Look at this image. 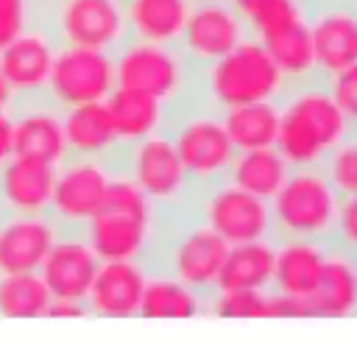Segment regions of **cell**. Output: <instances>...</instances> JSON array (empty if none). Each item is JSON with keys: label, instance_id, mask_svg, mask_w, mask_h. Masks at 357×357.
Returning <instances> with one entry per match:
<instances>
[{"label": "cell", "instance_id": "cell-32", "mask_svg": "<svg viewBox=\"0 0 357 357\" xmlns=\"http://www.w3.org/2000/svg\"><path fill=\"white\" fill-rule=\"evenodd\" d=\"M324 176L340 198L357 195V131H349L321 162Z\"/></svg>", "mask_w": 357, "mask_h": 357}, {"label": "cell", "instance_id": "cell-28", "mask_svg": "<svg viewBox=\"0 0 357 357\" xmlns=\"http://www.w3.org/2000/svg\"><path fill=\"white\" fill-rule=\"evenodd\" d=\"M139 315L145 318H192V315H206V298H201L195 290L181 284L178 279L162 273V271H148L142 301H139Z\"/></svg>", "mask_w": 357, "mask_h": 357}, {"label": "cell", "instance_id": "cell-9", "mask_svg": "<svg viewBox=\"0 0 357 357\" xmlns=\"http://www.w3.org/2000/svg\"><path fill=\"white\" fill-rule=\"evenodd\" d=\"M117 86L114 81V56L95 47L59 45L53 67L45 84V95L64 112L81 103L106 100Z\"/></svg>", "mask_w": 357, "mask_h": 357}, {"label": "cell", "instance_id": "cell-23", "mask_svg": "<svg viewBox=\"0 0 357 357\" xmlns=\"http://www.w3.org/2000/svg\"><path fill=\"white\" fill-rule=\"evenodd\" d=\"M307 310L312 318L357 315V273H354V257L351 254L329 245L318 287L307 298Z\"/></svg>", "mask_w": 357, "mask_h": 357}, {"label": "cell", "instance_id": "cell-27", "mask_svg": "<svg viewBox=\"0 0 357 357\" xmlns=\"http://www.w3.org/2000/svg\"><path fill=\"white\" fill-rule=\"evenodd\" d=\"M290 170L293 167L276 151V145H268V148H254V151H237L226 181L237 184L240 190L251 195L271 201L276 190L284 184V178L290 176Z\"/></svg>", "mask_w": 357, "mask_h": 357}, {"label": "cell", "instance_id": "cell-35", "mask_svg": "<svg viewBox=\"0 0 357 357\" xmlns=\"http://www.w3.org/2000/svg\"><path fill=\"white\" fill-rule=\"evenodd\" d=\"M33 0H0V50L31 28Z\"/></svg>", "mask_w": 357, "mask_h": 357}, {"label": "cell", "instance_id": "cell-10", "mask_svg": "<svg viewBox=\"0 0 357 357\" xmlns=\"http://www.w3.org/2000/svg\"><path fill=\"white\" fill-rule=\"evenodd\" d=\"M47 3L53 6L47 31L59 45L114 53L128 39L123 0H47Z\"/></svg>", "mask_w": 357, "mask_h": 357}, {"label": "cell", "instance_id": "cell-39", "mask_svg": "<svg viewBox=\"0 0 357 357\" xmlns=\"http://www.w3.org/2000/svg\"><path fill=\"white\" fill-rule=\"evenodd\" d=\"M190 3H215V0H190Z\"/></svg>", "mask_w": 357, "mask_h": 357}, {"label": "cell", "instance_id": "cell-13", "mask_svg": "<svg viewBox=\"0 0 357 357\" xmlns=\"http://www.w3.org/2000/svg\"><path fill=\"white\" fill-rule=\"evenodd\" d=\"M307 28L321 78L357 64V0H310Z\"/></svg>", "mask_w": 357, "mask_h": 357}, {"label": "cell", "instance_id": "cell-40", "mask_svg": "<svg viewBox=\"0 0 357 357\" xmlns=\"http://www.w3.org/2000/svg\"><path fill=\"white\" fill-rule=\"evenodd\" d=\"M354 273H357V254H354Z\"/></svg>", "mask_w": 357, "mask_h": 357}, {"label": "cell", "instance_id": "cell-31", "mask_svg": "<svg viewBox=\"0 0 357 357\" xmlns=\"http://www.w3.org/2000/svg\"><path fill=\"white\" fill-rule=\"evenodd\" d=\"M50 290L39 271L33 273H0V315L6 318H36L50 310Z\"/></svg>", "mask_w": 357, "mask_h": 357}, {"label": "cell", "instance_id": "cell-8", "mask_svg": "<svg viewBox=\"0 0 357 357\" xmlns=\"http://www.w3.org/2000/svg\"><path fill=\"white\" fill-rule=\"evenodd\" d=\"M192 212L226 243H257L273 240L271 229V204L259 195L240 190L231 181H218L192 198Z\"/></svg>", "mask_w": 357, "mask_h": 357}, {"label": "cell", "instance_id": "cell-24", "mask_svg": "<svg viewBox=\"0 0 357 357\" xmlns=\"http://www.w3.org/2000/svg\"><path fill=\"white\" fill-rule=\"evenodd\" d=\"M103 103L109 109L112 126L123 148L162 131L167 123V112H170L162 100L134 92V89H123V86H114Z\"/></svg>", "mask_w": 357, "mask_h": 357}, {"label": "cell", "instance_id": "cell-5", "mask_svg": "<svg viewBox=\"0 0 357 357\" xmlns=\"http://www.w3.org/2000/svg\"><path fill=\"white\" fill-rule=\"evenodd\" d=\"M271 204L273 243L279 240H312L329 243L340 195L329 184L321 167H293Z\"/></svg>", "mask_w": 357, "mask_h": 357}, {"label": "cell", "instance_id": "cell-15", "mask_svg": "<svg viewBox=\"0 0 357 357\" xmlns=\"http://www.w3.org/2000/svg\"><path fill=\"white\" fill-rule=\"evenodd\" d=\"M98 265H100V259L89 248L81 229H61L39 268V276L47 284L53 301H81L84 304Z\"/></svg>", "mask_w": 357, "mask_h": 357}, {"label": "cell", "instance_id": "cell-18", "mask_svg": "<svg viewBox=\"0 0 357 357\" xmlns=\"http://www.w3.org/2000/svg\"><path fill=\"white\" fill-rule=\"evenodd\" d=\"M56 47H59V42L42 25H31L14 42H8L0 50V70H3V78L8 81L11 92H20V95L45 92Z\"/></svg>", "mask_w": 357, "mask_h": 357}, {"label": "cell", "instance_id": "cell-36", "mask_svg": "<svg viewBox=\"0 0 357 357\" xmlns=\"http://www.w3.org/2000/svg\"><path fill=\"white\" fill-rule=\"evenodd\" d=\"M14 156V120L0 109V167Z\"/></svg>", "mask_w": 357, "mask_h": 357}, {"label": "cell", "instance_id": "cell-26", "mask_svg": "<svg viewBox=\"0 0 357 357\" xmlns=\"http://www.w3.org/2000/svg\"><path fill=\"white\" fill-rule=\"evenodd\" d=\"M273 262H276V243L273 240L229 245L215 293H226V290H271V284H273Z\"/></svg>", "mask_w": 357, "mask_h": 357}, {"label": "cell", "instance_id": "cell-16", "mask_svg": "<svg viewBox=\"0 0 357 357\" xmlns=\"http://www.w3.org/2000/svg\"><path fill=\"white\" fill-rule=\"evenodd\" d=\"M148 268L139 259H109L100 262L89 293L84 298L89 315L100 318H131L139 315Z\"/></svg>", "mask_w": 357, "mask_h": 357}, {"label": "cell", "instance_id": "cell-2", "mask_svg": "<svg viewBox=\"0 0 357 357\" xmlns=\"http://www.w3.org/2000/svg\"><path fill=\"white\" fill-rule=\"evenodd\" d=\"M226 251L229 245L190 206V209L159 218L156 237L142 265L148 271H162L178 279L209 304V298L218 290V276H220Z\"/></svg>", "mask_w": 357, "mask_h": 357}, {"label": "cell", "instance_id": "cell-37", "mask_svg": "<svg viewBox=\"0 0 357 357\" xmlns=\"http://www.w3.org/2000/svg\"><path fill=\"white\" fill-rule=\"evenodd\" d=\"M265 3H268V0H229V6H231V8H234L245 22H248V20H251V17H254Z\"/></svg>", "mask_w": 357, "mask_h": 357}, {"label": "cell", "instance_id": "cell-1", "mask_svg": "<svg viewBox=\"0 0 357 357\" xmlns=\"http://www.w3.org/2000/svg\"><path fill=\"white\" fill-rule=\"evenodd\" d=\"M276 151L290 167H321L326 153L351 131L321 75L284 86L276 98Z\"/></svg>", "mask_w": 357, "mask_h": 357}, {"label": "cell", "instance_id": "cell-42", "mask_svg": "<svg viewBox=\"0 0 357 357\" xmlns=\"http://www.w3.org/2000/svg\"><path fill=\"white\" fill-rule=\"evenodd\" d=\"M123 3H126V0H123Z\"/></svg>", "mask_w": 357, "mask_h": 357}, {"label": "cell", "instance_id": "cell-41", "mask_svg": "<svg viewBox=\"0 0 357 357\" xmlns=\"http://www.w3.org/2000/svg\"><path fill=\"white\" fill-rule=\"evenodd\" d=\"M33 3H39V0H33Z\"/></svg>", "mask_w": 357, "mask_h": 357}, {"label": "cell", "instance_id": "cell-4", "mask_svg": "<svg viewBox=\"0 0 357 357\" xmlns=\"http://www.w3.org/2000/svg\"><path fill=\"white\" fill-rule=\"evenodd\" d=\"M165 134L170 137L195 192L226 181L237 148L231 145L218 109L190 98L167 112Z\"/></svg>", "mask_w": 357, "mask_h": 357}, {"label": "cell", "instance_id": "cell-14", "mask_svg": "<svg viewBox=\"0 0 357 357\" xmlns=\"http://www.w3.org/2000/svg\"><path fill=\"white\" fill-rule=\"evenodd\" d=\"M159 218L134 215L114 206H100L84 226L81 234L86 237L89 248L100 262L109 259H145L151 251V243L156 237Z\"/></svg>", "mask_w": 357, "mask_h": 357}, {"label": "cell", "instance_id": "cell-33", "mask_svg": "<svg viewBox=\"0 0 357 357\" xmlns=\"http://www.w3.org/2000/svg\"><path fill=\"white\" fill-rule=\"evenodd\" d=\"M329 245L346 251V254H357V195H346L337 204L335 212V226H332V240Z\"/></svg>", "mask_w": 357, "mask_h": 357}, {"label": "cell", "instance_id": "cell-38", "mask_svg": "<svg viewBox=\"0 0 357 357\" xmlns=\"http://www.w3.org/2000/svg\"><path fill=\"white\" fill-rule=\"evenodd\" d=\"M11 86H8V81L3 78V70H0V109H6L8 103H11Z\"/></svg>", "mask_w": 357, "mask_h": 357}, {"label": "cell", "instance_id": "cell-34", "mask_svg": "<svg viewBox=\"0 0 357 357\" xmlns=\"http://www.w3.org/2000/svg\"><path fill=\"white\" fill-rule=\"evenodd\" d=\"M329 89H332V98L337 100L346 123L351 131H357V64L335 73L332 78H326Z\"/></svg>", "mask_w": 357, "mask_h": 357}, {"label": "cell", "instance_id": "cell-17", "mask_svg": "<svg viewBox=\"0 0 357 357\" xmlns=\"http://www.w3.org/2000/svg\"><path fill=\"white\" fill-rule=\"evenodd\" d=\"M61 226L50 215L0 218V273H33L42 268Z\"/></svg>", "mask_w": 357, "mask_h": 357}, {"label": "cell", "instance_id": "cell-7", "mask_svg": "<svg viewBox=\"0 0 357 357\" xmlns=\"http://www.w3.org/2000/svg\"><path fill=\"white\" fill-rule=\"evenodd\" d=\"M114 170L128 176L153 201L159 215H173L192 206L195 190L165 128L134 145H126L114 162Z\"/></svg>", "mask_w": 357, "mask_h": 357}, {"label": "cell", "instance_id": "cell-6", "mask_svg": "<svg viewBox=\"0 0 357 357\" xmlns=\"http://www.w3.org/2000/svg\"><path fill=\"white\" fill-rule=\"evenodd\" d=\"M114 81L162 100L167 109L195 98V70L176 45L126 39L114 53Z\"/></svg>", "mask_w": 357, "mask_h": 357}, {"label": "cell", "instance_id": "cell-3", "mask_svg": "<svg viewBox=\"0 0 357 357\" xmlns=\"http://www.w3.org/2000/svg\"><path fill=\"white\" fill-rule=\"evenodd\" d=\"M284 86L287 84L268 47L254 36H245L234 50L198 70L195 75V98L218 112L243 103L276 100Z\"/></svg>", "mask_w": 357, "mask_h": 357}, {"label": "cell", "instance_id": "cell-19", "mask_svg": "<svg viewBox=\"0 0 357 357\" xmlns=\"http://www.w3.org/2000/svg\"><path fill=\"white\" fill-rule=\"evenodd\" d=\"M11 120H14V156L47 162L56 167L67 159L61 109L47 95L45 100H33L22 106V112L11 114Z\"/></svg>", "mask_w": 357, "mask_h": 357}, {"label": "cell", "instance_id": "cell-29", "mask_svg": "<svg viewBox=\"0 0 357 357\" xmlns=\"http://www.w3.org/2000/svg\"><path fill=\"white\" fill-rule=\"evenodd\" d=\"M226 134L237 151H254L276 145L279 134V112L276 100H259V103H243L220 112Z\"/></svg>", "mask_w": 357, "mask_h": 357}, {"label": "cell", "instance_id": "cell-25", "mask_svg": "<svg viewBox=\"0 0 357 357\" xmlns=\"http://www.w3.org/2000/svg\"><path fill=\"white\" fill-rule=\"evenodd\" d=\"M190 0H126V28L128 39L153 42V45H176L187 14Z\"/></svg>", "mask_w": 357, "mask_h": 357}, {"label": "cell", "instance_id": "cell-12", "mask_svg": "<svg viewBox=\"0 0 357 357\" xmlns=\"http://www.w3.org/2000/svg\"><path fill=\"white\" fill-rule=\"evenodd\" d=\"M245 36H251L248 25L229 6V0L192 3L176 47L198 73L212 61H218L220 56H226L229 50H234Z\"/></svg>", "mask_w": 357, "mask_h": 357}, {"label": "cell", "instance_id": "cell-21", "mask_svg": "<svg viewBox=\"0 0 357 357\" xmlns=\"http://www.w3.org/2000/svg\"><path fill=\"white\" fill-rule=\"evenodd\" d=\"M64 123V139H67V156H86V159H103L114 167L123 145L117 139V131L112 126L109 109L103 100L98 103H81L61 112Z\"/></svg>", "mask_w": 357, "mask_h": 357}, {"label": "cell", "instance_id": "cell-22", "mask_svg": "<svg viewBox=\"0 0 357 357\" xmlns=\"http://www.w3.org/2000/svg\"><path fill=\"white\" fill-rule=\"evenodd\" d=\"M329 243H312V240H279L276 243V262H273V284L271 290L298 298L307 304V298L315 293L324 259H326Z\"/></svg>", "mask_w": 357, "mask_h": 357}, {"label": "cell", "instance_id": "cell-30", "mask_svg": "<svg viewBox=\"0 0 357 357\" xmlns=\"http://www.w3.org/2000/svg\"><path fill=\"white\" fill-rule=\"evenodd\" d=\"M273 59V64L279 67L284 84H298V81H310L318 78V64H315V50H312V36L307 28V20L284 28L282 33L271 36L262 42Z\"/></svg>", "mask_w": 357, "mask_h": 357}, {"label": "cell", "instance_id": "cell-20", "mask_svg": "<svg viewBox=\"0 0 357 357\" xmlns=\"http://www.w3.org/2000/svg\"><path fill=\"white\" fill-rule=\"evenodd\" d=\"M56 184V165L11 156L0 167L3 215H47Z\"/></svg>", "mask_w": 357, "mask_h": 357}, {"label": "cell", "instance_id": "cell-11", "mask_svg": "<svg viewBox=\"0 0 357 357\" xmlns=\"http://www.w3.org/2000/svg\"><path fill=\"white\" fill-rule=\"evenodd\" d=\"M114 167L103 159L67 156L56 167V184L50 198V218L61 229H81L106 201Z\"/></svg>", "mask_w": 357, "mask_h": 357}]
</instances>
